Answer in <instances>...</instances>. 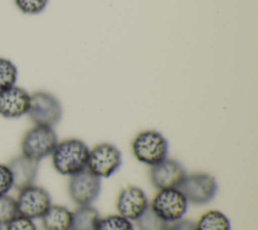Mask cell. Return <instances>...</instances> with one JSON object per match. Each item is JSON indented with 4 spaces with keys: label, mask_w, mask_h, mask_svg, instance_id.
Listing matches in <instances>:
<instances>
[{
    "label": "cell",
    "mask_w": 258,
    "mask_h": 230,
    "mask_svg": "<svg viewBox=\"0 0 258 230\" xmlns=\"http://www.w3.org/2000/svg\"><path fill=\"white\" fill-rule=\"evenodd\" d=\"M90 148L79 138H68L57 142L51 155L54 169L62 176H74L87 168Z\"/></svg>",
    "instance_id": "1"
},
{
    "label": "cell",
    "mask_w": 258,
    "mask_h": 230,
    "mask_svg": "<svg viewBox=\"0 0 258 230\" xmlns=\"http://www.w3.org/2000/svg\"><path fill=\"white\" fill-rule=\"evenodd\" d=\"M131 149L139 162L153 166L167 157L168 141L159 131L147 129L136 134Z\"/></svg>",
    "instance_id": "2"
},
{
    "label": "cell",
    "mask_w": 258,
    "mask_h": 230,
    "mask_svg": "<svg viewBox=\"0 0 258 230\" xmlns=\"http://www.w3.org/2000/svg\"><path fill=\"white\" fill-rule=\"evenodd\" d=\"M57 142V135L53 128L34 125L23 135L21 151L26 157L39 162L52 153Z\"/></svg>",
    "instance_id": "3"
},
{
    "label": "cell",
    "mask_w": 258,
    "mask_h": 230,
    "mask_svg": "<svg viewBox=\"0 0 258 230\" xmlns=\"http://www.w3.org/2000/svg\"><path fill=\"white\" fill-rule=\"evenodd\" d=\"M27 114L35 125L53 128L61 120L62 107L58 99L51 93L37 91L30 95Z\"/></svg>",
    "instance_id": "4"
},
{
    "label": "cell",
    "mask_w": 258,
    "mask_h": 230,
    "mask_svg": "<svg viewBox=\"0 0 258 230\" xmlns=\"http://www.w3.org/2000/svg\"><path fill=\"white\" fill-rule=\"evenodd\" d=\"M178 189L182 192L187 202L202 206L214 200L218 193L216 179L207 172H195L186 175Z\"/></svg>",
    "instance_id": "5"
},
{
    "label": "cell",
    "mask_w": 258,
    "mask_h": 230,
    "mask_svg": "<svg viewBox=\"0 0 258 230\" xmlns=\"http://www.w3.org/2000/svg\"><path fill=\"white\" fill-rule=\"evenodd\" d=\"M121 164V151L112 143L102 142L90 149L87 168L101 179L113 176Z\"/></svg>",
    "instance_id": "6"
},
{
    "label": "cell",
    "mask_w": 258,
    "mask_h": 230,
    "mask_svg": "<svg viewBox=\"0 0 258 230\" xmlns=\"http://www.w3.org/2000/svg\"><path fill=\"white\" fill-rule=\"evenodd\" d=\"M188 202L178 188L158 190L149 207L167 223L177 221L187 211Z\"/></svg>",
    "instance_id": "7"
},
{
    "label": "cell",
    "mask_w": 258,
    "mask_h": 230,
    "mask_svg": "<svg viewBox=\"0 0 258 230\" xmlns=\"http://www.w3.org/2000/svg\"><path fill=\"white\" fill-rule=\"evenodd\" d=\"M101 190V178L88 168L70 177L68 193L71 200L78 206L92 205L98 199Z\"/></svg>",
    "instance_id": "8"
},
{
    "label": "cell",
    "mask_w": 258,
    "mask_h": 230,
    "mask_svg": "<svg viewBox=\"0 0 258 230\" xmlns=\"http://www.w3.org/2000/svg\"><path fill=\"white\" fill-rule=\"evenodd\" d=\"M16 205L19 215L36 219L41 218L51 206V198L44 188L32 185L19 191Z\"/></svg>",
    "instance_id": "9"
},
{
    "label": "cell",
    "mask_w": 258,
    "mask_h": 230,
    "mask_svg": "<svg viewBox=\"0 0 258 230\" xmlns=\"http://www.w3.org/2000/svg\"><path fill=\"white\" fill-rule=\"evenodd\" d=\"M185 176L183 165L176 159L168 157L150 166L149 169L150 183L157 190L178 188Z\"/></svg>",
    "instance_id": "10"
},
{
    "label": "cell",
    "mask_w": 258,
    "mask_h": 230,
    "mask_svg": "<svg viewBox=\"0 0 258 230\" xmlns=\"http://www.w3.org/2000/svg\"><path fill=\"white\" fill-rule=\"evenodd\" d=\"M149 207L145 192L136 186L123 188L116 200V209L119 215L130 221L138 219Z\"/></svg>",
    "instance_id": "11"
},
{
    "label": "cell",
    "mask_w": 258,
    "mask_h": 230,
    "mask_svg": "<svg viewBox=\"0 0 258 230\" xmlns=\"http://www.w3.org/2000/svg\"><path fill=\"white\" fill-rule=\"evenodd\" d=\"M30 94L23 88L12 86L0 91V115L5 118H19L27 114Z\"/></svg>",
    "instance_id": "12"
},
{
    "label": "cell",
    "mask_w": 258,
    "mask_h": 230,
    "mask_svg": "<svg viewBox=\"0 0 258 230\" xmlns=\"http://www.w3.org/2000/svg\"><path fill=\"white\" fill-rule=\"evenodd\" d=\"M7 166L12 175V188L20 191L34 185L38 174V161L21 154L12 158Z\"/></svg>",
    "instance_id": "13"
},
{
    "label": "cell",
    "mask_w": 258,
    "mask_h": 230,
    "mask_svg": "<svg viewBox=\"0 0 258 230\" xmlns=\"http://www.w3.org/2000/svg\"><path fill=\"white\" fill-rule=\"evenodd\" d=\"M44 230H72L73 212L61 205H52L41 217Z\"/></svg>",
    "instance_id": "14"
},
{
    "label": "cell",
    "mask_w": 258,
    "mask_h": 230,
    "mask_svg": "<svg viewBox=\"0 0 258 230\" xmlns=\"http://www.w3.org/2000/svg\"><path fill=\"white\" fill-rule=\"evenodd\" d=\"M100 219L99 211L92 205L78 206L73 212L72 230H97Z\"/></svg>",
    "instance_id": "15"
},
{
    "label": "cell",
    "mask_w": 258,
    "mask_h": 230,
    "mask_svg": "<svg viewBox=\"0 0 258 230\" xmlns=\"http://www.w3.org/2000/svg\"><path fill=\"white\" fill-rule=\"evenodd\" d=\"M197 230H231L229 218L218 210H209L196 223Z\"/></svg>",
    "instance_id": "16"
},
{
    "label": "cell",
    "mask_w": 258,
    "mask_h": 230,
    "mask_svg": "<svg viewBox=\"0 0 258 230\" xmlns=\"http://www.w3.org/2000/svg\"><path fill=\"white\" fill-rule=\"evenodd\" d=\"M137 230H166L168 223L161 219L150 207L135 220Z\"/></svg>",
    "instance_id": "17"
},
{
    "label": "cell",
    "mask_w": 258,
    "mask_h": 230,
    "mask_svg": "<svg viewBox=\"0 0 258 230\" xmlns=\"http://www.w3.org/2000/svg\"><path fill=\"white\" fill-rule=\"evenodd\" d=\"M97 230H135V227L127 218L119 214H112L104 218L101 217Z\"/></svg>",
    "instance_id": "18"
},
{
    "label": "cell",
    "mask_w": 258,
    "mask_h": 230,
    "mask_svg": "<svg viewBox=\"0 0 258 230\" xmlns=\"http://www.w3.org/2000/svg\"><path fill=\"white\" fill-rule=\"evenodd\" d=\"M17 76L16 66L10 60L0 58V91L14 86Z\"/></svg>",
    "instance_id": "19"
},
{
    "label": "cell",
    "mask_w": 258,
    "mask_h": 230,
    "mask_svg": "<svg viewBox=\"0 0 258 230\" xmlns=\"http://www.w3.org/2000/svg\"><path fill=\"white\" fill-rule=\"evenodd\" d=\"M18 215L16 200L10 196H0V225H6Z\"/></svg>",
    "instance_id": "20"
},
{
    "label": "cell",
    "mask_w": 258,
    "mask_h": 230,
    "mask_svg": "<svg viewBox=\"0 0 258 230\" xmlns=\"http://www.w3.org/2000/svg\"><path fill=\"white\" fill-rule=\"evenodd\" d=\"M17 8L24 14L36 15L47 6L48 0H14Z\"/></svg>",
    "instance_id": "21"
},
{
    "label": "cell",
    "mask_w": 258,
    "mask_h": 230,
    "mask_svg": "<svg viewBox=\"0 0 258 230\" xmlns=\"http://www.w3.org/2000/svg\"><path fill=\"white\" fill-rule=\"evenodd\" d=\"M5 230H37L32 219L17 215L6 224Z\"/></svg>",
    "instance_id": "22"
},
{
    "label": "cell",
    "mask_w": 258,
    "mask_h": 230,
    "mask_svg": "<svg viewBox=\"0 0 258 230\" xmlns=\"http://www.w3.org/2000/svg\"><path fill=\"white\" fill-rule=\"evenodd\" d=\"M13 186L12 175L9 167L0 163V196L6 195Z\"/></svg>",
    "instance_id": "23"
},
{
    "label": "cell",
    "mask_w": 258,
    "mask_h": 230,
    "mask_svg": "<svg viewBox=\"0 0 258 230\" xmlns=\"http://www.w3.org/2000/svg\"><path fill=\"white\" fill-rule=\"evenodd\" d=\"M166 230H197L196 223L188 219H179L174 222L168 223Z\"/></svg>",
    "instance_id": "24"
},
{
    "label": "cell",
    "mask_w": 258,
    "mask_h": 230,
    "mask_svg": "<svg viewBox=\"0 0 258 230\" xmlns=\"http://www.w3.org/2000/svg\"><path fill=\"white\" fill-rule=\"evenodd\" d=\"M0 230H2V228H1V225H0Z\"/></svg>",
    "instance_id": "25"
}]
</instances>
